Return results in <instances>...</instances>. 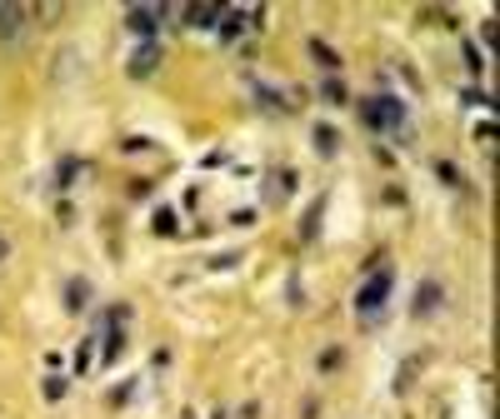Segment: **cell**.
<instances>
[{
    "mask_svg": "<svg viewBox=\"0 0 500 419\" xmlns=\"http://www.w3.org/2000/svg\"><path fill=\"white\" fill-rule=\"evenodd\" d=\"M21 25H25V5H0V41H15L21 35Z\"/></svg>",
    "mask_w": 500,
    "mask_h": 419,
    "instance_id": "9",
    "label": "cell"
},
{
    "mask_svg": "<svg viewBox=\"0 0 500 419\" xmlns=\"http://www.w3.org/2000/svg\"><path fill=\"white\" fill-rule=\"evenodd\" d=\"M165 15H171V5H131V11H125V25H131L141 41H155Z\"/></svg>",
    "mask_w": 500,
    "mask_h": 419,
    "instance_id": "5",
    "label": "cell"
},
{
    "mask_svg": "<svg viewBox=\"0 0 500 419\" xmlns=\"http://www.w3.org/2000/svg\"><path fill=\"white\" fill-rule=\"evenodd\" d=\"M90 355H96V340H80V350H76V375H86V369H90Z\"/></svg>",
    "mask_w": 500,
    "mask_h": 419,
    "instance_id": "22",
    "label": "cell"
},
{
    "mask_svg": "<svg viewBox=\"0 0 500 419\" xmlns=\"http://www.w3.org/2000/svg\"><path fill=\"white\" fill-rule=\"evenodd\" d=\"M460 55H466V70H476V76L486 70V50H480L476 41H466V45H460Z\"/></svg>",
    "mask_w": 500,
    "mask_h": 419,
    "instance_id": "17",
    "label": "cell"
},
{
    "mask_svg": "<svg viewBox=\"0 0 500 419\" xmlns=\"http://www.w3.org/2000/svg\"><path fill=\"white\" fill-rule=\"evenodd\" d=\"M310 60H316V65H320V70H340V55H336V50H330V45H326V41H310Z\"/></svg>",
    "mask_w": 500,
    "mask_h": 419,
    "instance_id": "14",
    "label": "cell"
},
{
    "mask_svg": "<svg viewBox=\"0 0 500 419\" xmlns=\"http://www.w3.org/2000/svg\"><path fill=\"white\" fill-rule=\"evenodd\" d=\"M161 60H165V50H161V35H155V41H141L131 50V60H125V70H131L135 80H151L155 70H161Z\"/></svg>",
    "mask_w": 500,
    "mask_h": 419,
    "instance_id": "4",
    "label": "cell"
},
{
    "mask_svg": "<svg viewBox=\"0 0 500 419\" xmlns=\"http://www.w3.org/2000/svg\"><path fill=\"white\" fill-rule=\"evenodd\" d=\"M0 260H11V235H0Z\"/></svg>",
    "mask_w": 500,
    "mask_h": 419,
    "instance_id": "24",
    "label": "cell"
},
{
    "mask_svg": "<svg viewBox=\"0 0 500 419\" xmlns=\"http://www.w3.org/2000/svg\"><path fill=\"white\" fill-rule=\"evenodd\" d=\"M435 175H440V185H450V190H460V185H466V180H460V170H456L450 160H435Z\"/></svg>",
    "mask_w": 500,
    "mask_h": 419,
    "instance_id": "18",
    "label": "cell"
},
{
    "mask_svg": "<svg viewBox=\"0 0 500 419\" xmlns=\"http://www.w3.org/2000/svg\"><path fill=\"white\" fill-rule=\"evenodd\" d=\"M391 290H395L391 265H375V269H370V279L360 285V295H356V314H360V320H381V310H385V300H391Z\"/></svg>",
    "mask_w": 500,
    "mask_h": 419,
    "instance_id": "1",
    "label": "cell"
},
{
    "mask_svg": "<svg viewBox=\"0 0 500 419\" xmlns=\"http://www.w3.org/2000/svg\"><path fill=\"white\" fill-rule=\"evenodd\" d=\"M320 100H326V105H346V86H340V80H326V86H320Z\"/></svg>",
    "mask_w": 500,
    "mask_h": 419,
    "instance_id": "19",
    "label": "cell"
},
{
    "mask_svg": "<svg viewBox=\"0 0 500 419\" xmlns=\"http://www.w3.org/2000/svg\"><path fill=\"white\" fill-rule=\"evenodd\" d=\"M320 220H326V195H320V200H310V210H305V220H301V240H316L320 235Z\"/></svg>",
    "mask_w": 500,
    "mask_h": 419,
    "instance_id": "10",
    "label": "cell"
},
{
    "mask_svg": "<svg viewBox=\"0 0 500 419\" xmlns=\"http://www.w3.org/2000/svg\"><path fill=\"white\" fill-rule=\"evenodd\" d=\"M125 320H131V310L116 305V310H110V324L96 334V340H100V360H106V365H116V360L125 355Z\"/></svg>",
    "mask_w": 500,
    "mask_h": 419,
    "instance_id": "3",
    "label": "cell"
},
{
    "mask_svg": "<svg viewBox=\"0 0 500 419\" xmlns=\"http://www.w3.org/2000/svg\"><path fill=\"white\" fill-rule=\"evenodd\" d=\"M41 389H45V399H66V389H70V385H66V375H45V385H41Z\"/></svg>",
    "mask_w": 500,
    "mask_h": 419,
    "instance_id": "20",
    "label": "cell"
},
{
    "mask_svg": "<svg viewBox=\"0 0 500 419\" xmlns=\"http://www.w3.org/2000/svg\"><path fill=\"white\" fill-rule=\"evenodd\" d=\"M425 365V355H415V360H405V365L401 369H395V395H405V389H411L415 385V369H421Z\"/></svg>",
    "mask_w": 500,
    "mask_h": 419,
    "instance_id": "15",
    "label": "cell"
},
{
    "mask_svg": "<svg viewBox=\"0 0 500 419\" xmlns=\"http://www.w3.org/2000/svg\"><path fill=\"white\" fill-rule=\"evenodd\" d=\"M310 145H316V155H326V160H330V155L340 150V135H336V130H330V125H316V135H310Z\"/></svg>",
    "mask_w": 500,
    "mask_h": 419,
    "instance_id": "13",
    "label": "cell"
},
{
    "mask_svg": "<svg viewBox=\"0 0 500 419\" xmlns=\"http://www.w3.org/2000/svg\"><path fill=\"white\" fill-rule=\"evenodd\" d=\"M175 210H155V235H175Z\"/></svg>",
    "mask_w": 500,
    "mask_h": 419,
    "instance_id": "21",
    "label": "cell"
},
{
    "mask_svg": "<svg viewBox=\"0 0 500 419\" xmlns=\"http://www.w3.org/2000/svg\"><path fill=\"white\" fill-rule=\"evenodd\" d=\"M76 175L86 180V175H90V165H80L76 155H66V160H60V170H55V185H60V190H70V185H76Z\"/></svg>",
    "mask_w": 500,
    "mask_h": 419,
    "instance_id": "11",
    "label": "cell"
},
{
    "mask_svg": "<svg viewBox=\"0 0 500 419\" xmlns=\"http://www.w3.org/2000/svg\"><path fill=\"white\" fill-rule=\"evenodd\" d=\"M220 15H226V5H185V25H190V31H216L220 25Z\"/></svg>",
    "mask_w": 500,
    "mask_h": 419,
    "instance_id": "8",
    "label": "cell"
},
{
    "mask_svg": "<svg viewBox=\"0 0 500 419\" xmlns=\"http://www.w3.org/2000/svg\"><path fill=\"white\" fill-rule=\"evenodd\" d=\"M360 125H370V130H401L405 125V100H395V96L360 100Z\"/></svg>",
    "mask_w": 500,
    "mask_h": 419,
    "instance_id": "2",
    "label": "cell"
},
{
    "mask_svg": "<svg viewBox=\"0 0 500 419\" xmlns=\"http://www.w3.org/2000/svg\"><path fill=\"white\" fill-rule=\"evenodd\" d=\"M295 195V170H271L265 175V205H285Z\"/></svg>",
    "mask_w": 500,
    "mask_h": 419,
    "instance_id": "7",
    "label": "cell"
},
{
    "mask_svg": "<svg viewBox=\"0 0 500 419\" xmlns=\"http://www.w3.org/2000/svg\"><path fill=\"white\" fill-rule=\"evenodd\" d=\"M446 305V290H440V279H421V290H415V300H411V314L415 320H431L435 310Z\"/></svg>",
    "mask_w": 500,
    "mask_h": 419,
    "instance_id": "6",
    "label": "cell"
},
{
    "mask_svg": "<svg viewBox=\"0 0 500 419\" xmlns=\"http://www.w3.org/2000/svg\"><path fill=\"white\" fill-rule=\"evenodd\" d=\"M460 100H466V105H490V96L480 86H466V96H460Z\"/></svg>",
    "mask_w": 500,
    "mask_h": 419,
    "instance_id": "23",
    "label": "cell"
},
{
    "mask_svg": "<svg viewBox=\"0 0 500 419\" xmlns=\"http://www.w3.org/2000/svg\"><path fill=\"white\" fill-rule=\"evenodd\" d=\"M240 31H245V11H226V15H220V41H236Z\"/></svg>",
    "mask_w": 500,
    "mask_h": 419,
    "instance_id": "16",
    "label": "cell"
},
{
    "mask_svg": "<svg viewBox=\"0 0 500 419\" xmlns=\"http://www.w3.org/2000/svg\"><path fill=\"white\" fill-rule=\"evenodd\" d=\"M86 305H90V279H70V285H66V310L80 314Z\"/></svg>",
    "mask_w": 500,
    "mask_h": 419,
    "instance_id": "12",
    "label": "cell"
}]
</instances>
